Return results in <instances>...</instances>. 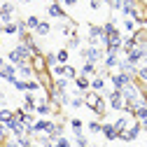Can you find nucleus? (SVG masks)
I'll return each instance as SVG.
<instances>
[{
	"instance_id": "obj_34",
	"label": "nucleus",
	"mask_w": 147,
	"mask_h": 147,
	"mask_svg": "<svg viewBox=\"0 0 147 147\" xmlns=\"http://www.w3.org/2000/svg\"><path fill=\"white\" fill-rule=\"evenodd\" d=\"M84 105V96H75V98H70V107H75V110H80Z\"/></svg>"
},
{
	"instance_id": "obj_10",
	"label": "nucleus",
	"mask_w": 147,
	"mask_h": 147,
	"mask_svg": "<svg viewBox=\"0 0 147 147\" xmlns=\"http://www.w3.org/2000/svg\"><path fill=\"white\" fill-rule=\"evenodd\" d=\"M82 96H84V105H86L89 110H94V107L98 105V100L103 98V94H98V91H91V89L86 91V94H82Z\"/></svg>"
},
{
	"instance_id": "obj_25",
	"label": "nucleus",
	"mask_w": 147,
	"mask_h": 147,
	"mask_svg": "<svg viewBox=\"0 0 147 147\" xmlns=\"http://www.w3.org/2000/svg\"><path fill=\"white\" fill-rule=\"evenodd\" d=\"M24 21H26V26H28V30H35V28L40 26V21H42V19H40V16H35V14H30V16H26Z\"/></svg>"
},
{
	"instance_id": "obj_14",
	"label": "nucleus",
	"mask_w": 147,
	"mask_h": 147,
	"mask_svg": "<svg viewBox=\"0 0 147 147\" xmlns=\"http://www.w3.org/2000/svg\"><path fill=\"white\" fill-rule=\"evenodd\" d=\"M131 119H133L131 115H126V112H124L121 117H117V121H112V124H115V128H117V131H119V136H121V133L126 131L128 126H131Z\"/></svg>"
},
{
	"instance_id": "obj_24",
	"label": "nucleus",
	"mask_w": 147,
	"mask_h": 147,
	"mask_svg": "<svg viewBox=\"0 0 147 147\" xmlns=\"http://www.w3.org/2000/svg\"><path fill=\"white\" fill-rule=\"evenodd\" d=\"M0 33H5V35H16V33H19V26H16V21L5 24V26H0Z\"/></svg>"
},
{
	"instance_id": "obj_17",
	"label": "nucleus",
	"mask_w": 147,
	"mask_h": 147,
	"mask_svg": "<svg viewBox=\"0 0 147 147\" xmlns=\"http://www.w3.org/2000/svg\"><path fill=\"white\" fill-rule=\"evenodd\" d=\"M100 133H103L107 140H117V138H119V131L115 128V124H110V121L103 124V131H100Z\"/></svg>"
},
{
	"instance_id": "obj_23",
	"label": "nucleus",
	"mask_w": 147,
	"mask_h": 147,
	"mask_svg": "<svg viewBox=\"0 0 147 147\" xmlns=\"http://www.w3.org/2000/svg\"><path fill=\"white\" fill-rule=\"evenodd\" d=\"M49 33H51V24L49 21H40V26L35 28V35H38V38H45Z\"/></svg>"
},
{
	"instance_id": "obj_13",
	"label": "nucleus",
	"mask_w": 147,
	"mask_h": 147,
	"mask_svg": "<svg viewBox=\"0 0 147 147\" xmlns=\"http://www.w3.org/2000/svg\"><path fill=\"white\" fill-rule=\"evenodd\" d=\"M35 105H38V98H35V94H30V91H24V110L26 112H35Z\"/></svg>"
},
{
	"instance_id": "obj_36",
	"label": "nucleus",
	"mask_w": 147,
	"mask_h": 147,
	"mask_svg": "<svg viewBox=\"0 0 147 147\" xmlns=\"http://www.w3.org/2000/svg\"><path fill=\"white\" fill-rule=\"evenodd\" d=\"M54 147H70V140H68L65 136H61L56 142H54Z\"/></svg>"
},
{
	"instance_id": "obj_30",
	"label": "nucleus",
	"mask_w": 147,
	"mask_h": 147,
	"mask_svg": "<svg viewBox=\"0 0 147 147\" xmlns=\"http://www.w3.org/2000/svg\"><path fill=\"white\" fill-rule=\"evenodd\" d=\"M136 80H138V82H142V84H147V65H140V68H138Z\"/></svg>"
},
{
	"instance_id": "obj_21",
	"label": "nucleus",
	"mask_w": 147,
	"mask_h": 147,
	"mask_svg": "<svg viewBox=\"0 0 147 147\" xmlns=\"http://www.w3.org/2000/svg\"><path fill=\"white\" fill-rule=\"evenodd\" d=\"M96 72H98V65H96V63H89V61H84V63H82L80 75H84V77H91V75H96Z\"/></svg>"
},
{
	"instance_id": "obj_15",
	"label": "nucleus",
	"mask_w": 147,
	"mask_h": 147,
	"mask_svg": "<svg viewBox=\"0 0 147 147\" xmlns=\"http://www.w3.org/2000/svg\"><path fill=\"white\" fill-rule=\"evenodd\" d=\"M72 82H75V86H77V94H86V91L91 89V80L84 77V75H77Z\"/></svg>"
},
{
	"instance_id": "obj_38",
	"label": "nucleus",
	"mask_w": 147,
	"mask_h": 147,
	"mask_svg": "<svg viewBox=\"0 0 147 147\" xmlns=\"http://www.w3.org/2000/svg\"><path fill=\"white\" fill-rule=\"evenodd\" d=\"M12 86H14L16 91H26V80H16V82H14Z\"/></svg>"
},
{
	"instance_id": "obj_8",
	"label": "nucleus",
	"mask_w": 147,
	"mask_h": 147,
	"mask_svg": "<svg viewBox=\"0 0 147 147\" xmlns=\"http://www.w3.org/2000/svg\"><path fill=\"white\" fill-rule=\"evenodd\" d=\"M47 14L51 16V19H61V21H70V16L65 14V9L59 5V3H51L49 7H47Z\"/></svg>"
},
{
	"instance_id": "obj_28",
	"label": "nucleus",
	"mask_w": 147,
	"mask_h": 147,
	"mask_svg": "<svg viewBox=\"0 0 147 147\" xmlns=\"http://www.w3.org/2000/svg\"><path fill=\"white\" fill-rule=\"evenodd\" d=\"M70 126H72V133L77 136V133H82V128H84V121H82V119H77V117H72V119H70Z\"/></svg>"
},
{
	"instance_id": "obj_46",
	"label": "nucleus",
	"mask_w": 147,
	"mask_h": 147,
	"mask_svg": "<svg viewBox=\"0 0 147 147\" xmlns=\"http://www.w3.org/2000/svg\"><path fill=\"white\" fill-rule=\"evenodd\" d=\"M28 147H35V145H28Z\"/></svg>"
},
{
	"instance_id": "obj_19",
	"label": "nucleus",
	"mask_w": 147,
	"mask_h": 147,
	"mask_svg": "<svg viewBox=\"0 0 147 147\" xmlns=\"http://www.w3.org/2000/svg\"><path fill=\"white\" fill-rule=\"evenodd\" d=\"M65 49H82V38H80V33L75 30L68 38V42H65Z\"/></svg>"
},
{
	"instance_id": "obj_1",
	"label": "nucleus",
	"mask_w": 147,
	"mask_h": 147,
	"mask_svg": "<svg viewBox=\"0 0 147 147\" xmlns=\"http://www.w3.org/2000/svg\"><path fill=\"white\" fill-rule=\"evenodd\" d=\"M33 59V54H30V49H28V45H16L9 54H7V63H12V65H21V63H28Z\"/></svg>"
},
{
	"instance_id": "obj_29",
	"label": "nucleus",
	"mask_w": 147,
	"mask_h": 147,
	"mask_svg": "<svg viewBox=\"0 0 147 147\" xmlns=\"http://www.w3.org/2000/svg\"><path fill=\"white\" fill-rule=\"evenodd\" d=\"M68 59H70V54H68V49H65V47L56 51V61H59L61 65H65V63H68Z\"/></svg>"
},
{
	"instance_id": "obj_2",
	"label": "nucleus",
	"mask_w": 147,
	"mask_h": 147,
	"mask_svg": "<svg viewBox=\"0 0 147 147\" xmlns=\"http://www.w3.org/2000/svg\"><path fill=\"white\" fill-rule=\"evenodd\" d=\"M80 56L84 59V61H89V63H103V59H105V49L103 47H82L80 49Z\"/></svg>"
},
{
	"instance_id": "obj_41",
	"label": "nucleus",
	"mask_w": 147,
	"mask_h": 147,
	"mask_svg": "<svg viewBox=\"0 0 147 147\" xmlns=\"http://www.w3.org/2000/svg\"><path fill=\"white\" fill-rule=\"evenodd\" d=\"M5 63H7V61H5V56H0V68H5Z\"/></svg>"
},
{
	"instance_id": "obj_32",
	"label": "nucleus",
	"mask_w": 147,
	"mask_h": 147,
	"mask_svg": "<svg viewBox=\"0 0 147 147\" xmlns=\"http://www.w3.org/2000/svg\"><path fill=\"white\" fill-rule=\"evenodd\" d=\"M14 117V110H9V107H3L0 110V121H7V119H12Z\"/></svg>"
},
{
	"instance_id": "obj_35",
	"label": "nucleus",
	"mask_w": 147,
	"mask_h": 147,
	"mask_svg": "<svg viewBox=\"0 0 147 147\" xmlns=\"http://www.w3.org/2000/svg\"><path fill=\"white\" fill-rule=\"evenodd\" d=\"M75 147H89V140H86L82 133H77V136H75Z\"/></svg>"
},
{
	"instance_id": "obj_40",
	"label": "nucleus",
	"mask_w": 147,
	"mask_h": 147,
	"mask_svg": "<svg viewBox=\"0 0 147 147\" xmlns=\"http://www.w3.org/2000/svg\"><path fill=\"white\" fill-rule=\"evenodd\" d=\"M63 5H68V7H72V5H77V0H63Z\"/></svg>"
},
{
	"instance_id": "obj_5",
	"label": "nucleus",
	"mask_w": 147,
	"mask_h": 147,
	"mask_svg": "<svg viewBox=\"0 0 147 147\" xmlns=\"http://www.w3.org/2000/svg\"><path fill=\"white\" fill-rule=\"evenodd\" d=\"M140 131H142V126H140V121H136V119H133V124L128 126L126 131H124V133H121V136L117 138V140H121V142H133V140H136V138L140 136Z\"/></svg>"
},
{
	"instance_id": "obj_37",
	"label": "nucleus",
	"mask_w": 147,
	"mask_h": 147,
	"mask_svg": "<svg viewBox=\"0 0 147 147\" xmlns=\"http://www.w3.org/2000/svg\"><path fill=\"white\" fill-rule=\"evenodd\" d=\"M124 28H126L128 33H133V30H136V21H133V19H124Z\"/></svg>"
},
{
	"instance_id": "obj_16",
	"label": "nucleus",
	"mask_w": 147,
	"mask_h": 147,
	"mask_svg": "<svg viewBox=\"0 0 147 147\" xmlns=\"http://www.w3.org/2000/svg\"><path fill=\"white\" fill-rule=\"evenodd\" d=\"M103 68H107V70L119 68V54H105V59H103Z\"/></svg>"
},
{
	"instance_id": "obj_33",
	"label": "nucleus",
	"mask_w": 147,
	"mask_h": 147,
	"mask_svg": "<svg viewBox=\"0 0 147 147\" xmlns=\"http://www.w3.org/2000/svg\"><path fill=\"white\" fill-rule=\"evenodd\" d=\"M45 61H47V68H54V65H59V61H56V54H45Z\"/></svg>"
},
{
	"instance_id": "obj_45",
	"label": "nucleus",
	"mask_w": 147,
	"mask_h": 147,
	"mask_svg": "<svg viewBox=\"0 0 147 147\" xmlns=\"http://www.w3.org/2000/svg\"><path fill=\"white\" fill-rule=\"evenodd\" d=\"M145 59H147V49H145Z\"/></svg>"
},
{
	"instance_id": "obj_27",
	"label": "nucleus",
	"mask_w": 147,
	"mask_h": 147,
	"mask_svg": "<svg viewBox=\"0 0 147 147\" xmlns=\"http://www.w3.org/2000/svg\"><path fill=\"white\" fill-rule=\"evenodd\" d=\"M0 9H3V14H12L14 16V3H12V0H3V3H0Z\"/></svg>"
},
{
	"instance_id": "obj_4",
	"label": "nucleus",
	"mask_w": 147,
	"mask_h": 147,
	"mask_svg": "<svg viewBox=\"0 0 147 147\" xmlns=\"http://www.w3.org/2000/svg\"><path fill=\"white\" fill-rule=\"evenodd\" d=\"M110 82H112V89H124V86H128L131 82H136V77H131V75H126V72H112V75H110Z\"/></svg>"
},
{
	"instance_id": "obj_22",
	"label": "nucleus",
	"mask_w": 147,
	"mask_h": 147,
	"mask_svg": "<svg viewBox=\"0 0 147 147\" xmlns=\"http://www.w3.org/2000/svg\"><path fill=\"white\" fill-rule=\"evenodd\" d=\"M131 117H133L136 121H145V119H147V103H145V105H138V107L133 110Z\"/></svg>"
},
{
	"instance_id": "obj_43",
	"label": "nucleus",
	"mask_w": 147,
	"mask_h": 147,
	"mask_svg": "<svg viewBox=\"0 0 147 147\" xmlns=\"http://www.w3.org/2000/svg\"><path fill=\"white\" fill-rule=\"evenodd\" d=\"M19 3H24V5H28V3H33V0H19Z\"/></svg>"
},
{
	"instance_id": "obj_12",
	"label": "nucleus",
	"mask_w": 147,
	"mask_h": 147,
	"mask_svg": "<svg viewBox=\"0 0 147 147\" xmlns=\"http://www.w3.org/2000/svg\"><path fill=\"white\" fill-rule=\"evenodd\" d=\"M16 70H19V80H35V70H33L30 61H28V63H21V65H16Z\"/></svg>"
},
{
	"instance_id": "obj_44",
	"label": "nucleus",
	"mask_w": 147,
	"mask_h": 147,
	"mask_svg": "<svg viewBox=\"0 0 147 147\" xmlns=\"http://www.w3.org/2000/svg\"><path fill=\"white\" fill-rule=\"evenodd\" d=\"M0 26H3V9H0Z\"/></svg>"
},
{
	"instance_id": "obj_7",
	"label": "nucleus",
	"mask_w": 147,
	"mask_h": 147,
	"mask_svg": "<svg viewBox=\"0 0 147 147\" xmlns=\"http://www.w3.org/2000/svg\"><path fill=\"white\" fill-rule=\"evenodd\" d=\"M145 49H147V45H138L136 49H131V51H128L124 59H126L128 63H133V65H140V61L145 59Z\"/></svg>"
},
{
	"instance_id": "obj_42",
	"label": "nucleus",
	"mask_w": 147,
	"mask_h": 147,
	"mask_svg": "<svg viewBox=\"0 0 147 147\" xmlns=\"http://www.w3.org/2000/svg\"><path fill=\"white\" fill-rule=\"evenodd\" d=\"M140 126H142V131H147V119H145V121H140Z\"/></svg>"
},
{
	"instance_id": "obj_20",
	"label": "nucleus",
	"mask_w": 147,
	"mask_h": 147,
	"mask_svg": "<svg viewBox=\"0 0 147 147\" xmlns=\"http://www.w3.org/2000/svg\"><path fill=\"white\" fill-rule=\"evenodd\" d=\"M136 47H138V38H136L133 33L128 35V38H124V45H121V51H124V54H128V51L136 49Z\"/></svg>"
},
{
	"instance_id": "obj_6",
	"label": "nucleus",
	"mask_w": 147,
	"mask_h": 147,
	"mask_svg": "<svg viewBox=\"0 0 147 147\" xmlns=\"http://www.w3.org/2000/svg\"><path fill=\"white\" fill-rule=\"evenodd\" d=\"M0 80L7 82V84H14L16 80H19V70H16V65L5 63V68H0Z\"/></svg>"
},
{
	"instance_id": "obj_31",
	"label": "nucleus",
	"mask_w": 147,
	"mask_h": 147,
	"mask_svg": "<svg viewBox=\"0 0 147 147\" xmlns=\"http://www.w3.org/2000/svg\"><path fill=\"white\" fill-rule=\"evenodd\" d=\"M86 128H89L91 133H100V131H103V124L94 119V121H89V124H86Z\"/></svg>"
},
{
	"instance_id": "obj_11",
	"label": "nucleus",
	"mask_w": 147,
	"mask_h": 147,
	"mask_svg": "<svg viewBox=\"0 0 147 147\" xmlns=\"http://www.w3.org/2000/svg\"><path fill=\"white\" fill-rule=\"evenodd\" d=\"M30 65H33V70H35V75H40V72H49L47 61H45V54H42V56H33V59H30Z\"/></svg>"
},
{
	"instance_id": "obj_9",
	"label": "nucleus",
	"mask_w": 147,
	"mask_h": 147,
	"mask_svg": "<svg viewBox=\"0 0 147 147\" xmlns=\"http://www.w3.org/2000/svg\"><path fill=\"white\" fill-rule=\"evenodd\" d=\"M14 117H16V119H19V121H21L24 126H33L35 121H38V119H35V117H33V112H26V110H24V107H19V110H14Z\"/></svg>"
},
{
	"instance_id": "obj_26",
	"label": "nucleus",
	"mask_w": 147,
	"mask_h": 147,
	"mask_svg": "<svg viewBox=\"0 0 147 147\" xmlns=\"http://www.w3.org/2000/svg\"><path fill=\"white\" fill-rule=\"evenodd\" d=\"M77 75H80L77 68H72V65H68V63L63 65V77H65V80H75Z\"/></svg>"
},
{
	"instance_id": "obj_39",
	"label": "nucleus",
	"mask_w": 147,
	"mask_h": 147,
	"mask_svg": "<svg viewBox=\"0 0 147 147\" xmlns=\"http://www.w3.org/2000/svg\"><path fill=\"white\" fill-rule=\"evenodd\" d=\"M89 5H91V9H100L103 7V0H91Z\"/></svg>"
},
{
	"instance_id": "obj_18",
	"label": "nucleus",
	"mask_w": 147,
	"mask_h": 147,
	"mask_svg": "<svg viewBox=\"0 0 147 147\" xmlns=\"http://www.w3.org/2000/svg\"><path fill=\"white\" fill-rule=\"evenodd\" d=\"M91 91H98V94H105V77L96 75V77H91Z\"/></svg>"
},
{
	"instance_id": "obj_3",
	"label": "nucleus",
	"mask_w": 147,
	"mask_h": 147,
	"mask_svg": "<svg viewBox=\"0 0 147 147\" xmlns=\"http://www.w3.org/2000/svg\"><path fill=\"white\" fill-rule=\"evenodd\" d=\"M107 100H110V107H112L115 110V112H124V96H121V91L119 89H112V91H105V94H103Z\"/></svg>"
}]
</instances>
